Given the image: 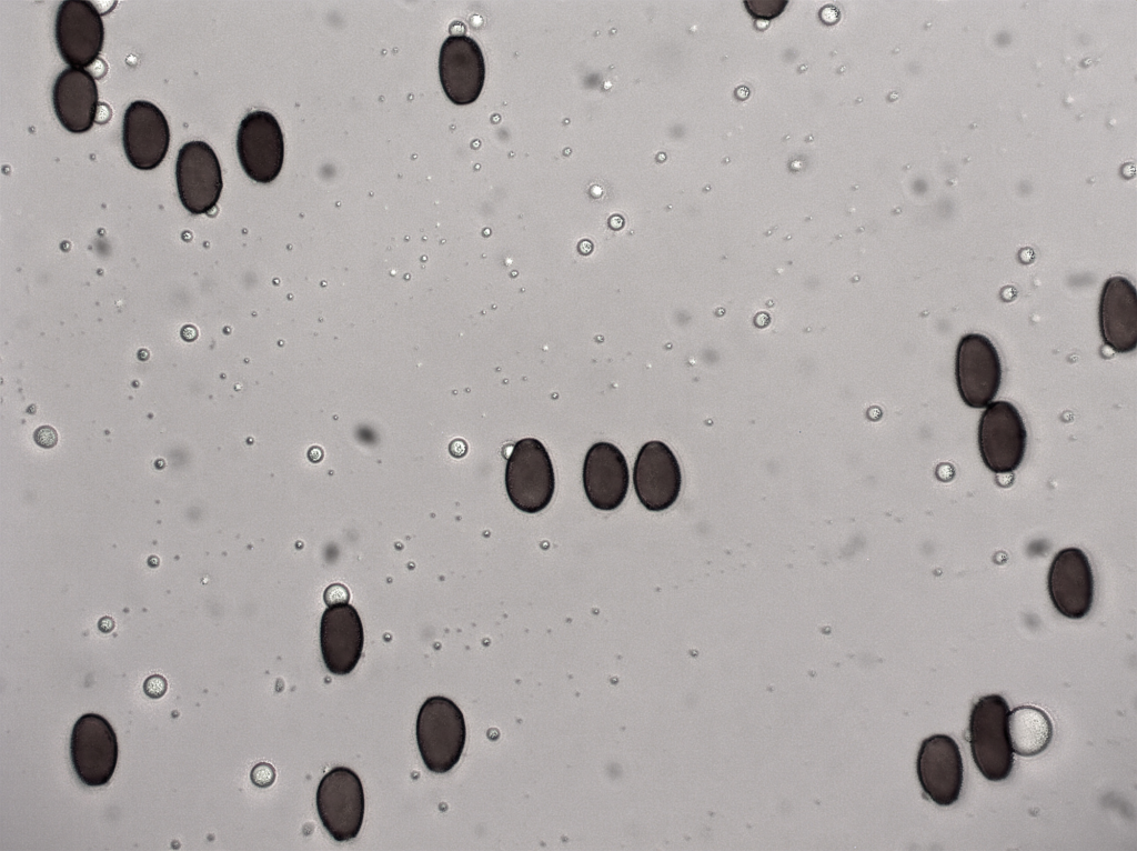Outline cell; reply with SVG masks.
I'll use <instances>...</instances> for the list:
<instances>
[{
    "mask_svg": "<svg viewBox=\"0 0 1137 851\" xmlns=\"http://www.w3.org/2000/svg\"><path fill=\"white\" fill-rule=\"evenodd\" d=\"M1008 714V703L1000 694L979 698L970 711L968 731L973 760L989 781H1003L1013 770Z\"/></svg>",
    "mask_w": 1137,
    "mask_h": 851,
    "instance_id": "6da1fadb",
    "label": "cell"
},
{
    "mask_svg": "<svg viewBox=\"0 0 1137 851\" xmlns=\"http://www.w3.org/2000/svg\"><path fill=\"white\" fill-rule=\"evenodd\" d=\"M416 742L425 767L445 773L459 762L466 740L464 715L449 698H427L416 718Z\"/></svg>",
    "mask_w": 1137,
    "mask_h": 851,
    "instance_id": "7a4b0ae2",
    "label": "cell"
},
{
    "mask_svg": "<svg viewBox=\"0 0 1137 851\" xmlns=\"http://www.w3.org/2000/svg\"><path fill=\"white\" fill-rule=\"evenodd\" d=\"M505 489L513 505L529 514L545 509L554 494L555 474L544 444L535 438L515 442L505 465Z\"/></svg>",
    "mask_w": 1137,
    "mask_h": 851,
    "instance_id": "3957f363",
    "label": "cell"
},
{
    "mask_svg": "<svg viewBox=\"0 0 1137 851\" xmlns=\"http://www.w3.org/2000/svg\"><path fill=\"white\" fill-rule=\"evenodd\" d=\"M977 441L988 470L994 473L1017 470L1027 447V430L1019 410L1009 401L990 402L979 418Z\"/></svg>",
    "mask_w": 1137,
    "mask_h": 851,
    "instance_id": "277c9868",
    "label": "cell"
},
{
    "mask_svg": "<svg viewBox=\"0 0 1137 851\" xmlns=\"http://www.w3.org/2000/svg\"><path fill=\"white\" fill-rule=\"evenodd\" d=\"M955 379L963 402L973 409L986 408L997 396L1003 379L999 352L982 333L964 334L955 354Z\"/></svg>",
    "mask_w": 1137,
    "mask_h": 851,
    "instance_id": "5b68a950",
    "label": "cell"
},
{
    "mask_svg": "<svg viewBox=\"0 0 1137 851\" xmlns=\"http://www.w3.org/2000/svg\"><path fill=\"white\" fill-rule=\"evenodd\" d=\"M322 824L336 841L354 839L364 818V791L359 775L346 767L330 770L316 790Z\"/></svg>",
    "mask_w": 1137,
    "mask_h": 851,
    "instance_id": "8992f818",
    "label": "cell"
},
{
    "mask_svg": "<svg viewBox=\"0 0 1137 851\" xmlns=\"http://www.w3.org/2000/svg\"><path fill=\"white\" fill-rule=\"evenodd\" d=\"M175 181L180 201L190 213H209L223 188L221 166L212 147L201 140L184 143L177 157Z\"/></svg>",
    "mask_w": 1137,
    "mask_h": 851,
    "instance_id": "52a82bcc",
    "label": "cell"
},
{
    "mask_svg": "<svg viewBox=\"0 0 1137 851\" xmlns=\"http://www.w3.org/2000/svg\"><path fill=\"white\" fill-rule=\"evenodd\" d=\"M70 755L82 783L107 784L118 761L117 735L108 720L97 713L81 715L71 732Z\"/></svg>",
    "mask_w": 1137,
    "mask_h": 851,
    "instance_id": "ba28073f",
    "label": "cell"
},
{
    "mask_svg": "<svg viewBox=\"0 0 1137 851\" xmlns=\"http://www.w3.org/2000/svg\"><path fill=\"white\" fill-rule=\"evenodd\" d=\"M54 38L69 67L87 68L100 56L104 26L97 7L87 0H64L57 10Z\"/></svg>",
    "mask_w": 1137,
    "mask_h": 851,
    "instance_id": "9c48e42d",
    "label": "cell"
},
{
    "mask_svg": "<svg viewBox=\"0 0 1137 851\" xmlns=\"http://www.w3.org/2000/svg\"><path fill=\"white\" fill-rule=\"evenodd\" d=\"M237 151L246 176L260 183L273 181L284 159V141L280 123L268 111L248 113L240 122Z\"/></svg>",
    "mask_w": 1137,
    "mask_h": 851,
    "instance_id": "30bf717a",
    "label": "cell"
},
{
    "mask_svg": "<svg viewBox=\"0 0 1137 851\" xmlns=\"http://www.w3.org/2000/svg\"><path fill=\"white\" fill-rule=\"evenodd\" d=\"M1047 590L1061 615L1078 620L1089 613L1095 581L1090 561L1081 549L1065 548L1055 554L1048 570Z\"/></svg>",
    "mask_w": 1137,
    "mask_h": 851,
    "instance_id": "8fae6325",
    "label": "cell"
},
{
    "mask_svg": "<svg viewBox=\"0 0 1137 851\" xmlns=\"http://www.w3.org/2000/svg\"><path fill=\"white\" fill-rule=\"evenodd\" d=\"M122 146L129 163L142 171L158 168L170 146V127L152 102L135 100L123 114Z\"/></svg>",
    "mask_w": 1137,
    "mask_h": 851,
    "instance_id": "7c38bea8",
    "label": "cell"
},
{
    "mask_svg": "<svg viewBox=\"0 0 1137 851\" xmlns=\"http://www.w3.org/2000/svg\"><path fill=\"white\" fill-rule=\"evenodd\" d=\"M633 484L640 502L650 511H663L675 503L682 473L666 443L653 440L641 447L634 463Z\"/></svg>",
    "mask_w": 1137,
    "mask_h": 851,
    "instance_id": "4fadbf2b",
    "label": "cell"
},
{
    "mask_svg": "<svg viewBox=\"0 0 1137 851\" xmlns=\"http://www.w3.org/2000/svg\"><path fill=\"white\" fill-rule=\"evenodd\" d=\"M918 781L925 794L938 805H952L963 787V759L956 741L947 734H933L919 748L916 761Z\"/></svg>",
    "mask_w": 1137,
    "mask_h": 851,
    "instance_id": "5bb4252c",
    "label": "cell"
},
{
    "mask_svg": "<svg viewBox=\"0 0 1137 851\" xmlns=\"http://www.w3.org/2000/svg\"><path fill=\"white\" fill-rule=\"evenodd\" d=\"M439 74L444 93L454 104L474 102L485 79V62L479 43L464 34L447 37L440 50Z\"/></svg>",
    "mask_w": 1137,
    "mask_h": 851,
    "instance_id": "9a60e30c",
    "label": "cell"
},
{
    "mask_svg": "<svg viewBox=\"0 0 1137 851\" xmlns=\"http://www.w3.org/2000/svg\"><path fill=\"white\" fill-rule=\"evenodd\" d=\"M363 643L362 622L353 605L340 602L324 610L320 624V644L324 664L331 673H351L360 661Z\"/></svg>",
    "mask_w": 1137,
    "mask_h": 851,
    "instance_id": "2e32d148",
    "label": "cell"
},
{
    "mask_svg": "<svg viewBox=\"0 0 1137 851\" xmlns=\"http://www.w3.org/2000/svg\"><path fill=\"white\" fill-rule=\"evenodd\" d=\"M1098 323L1101 340L1116 353L1137 347V291L1123 276L1108 278L1100 292Z\"/></svg>",
    "mask_w": 1137,
    "mask_h": 851,
    "instance_id": "e0dca14e",
    "label": "cell"
},
{
    "mask_svg": "<svg viewBox=\"0 0 1137 851\" xmlns=\"http://www.w3.org/2000/svg\"><path fill=\"white\" fill-rule=\"evenodd\" d=\"M582 478L588 502L598 510L616 509L627 494L628 465L622 451L613 443L601 441L591 445L584 459Z\"/></svg>",
    "mask_w": 1137,
    "mask_h": 851,
    "instance_id": "ac0fdd59",
    "label": "cell"
},
{
    "mask_svg": "<svg viewBox=\"0 0 1137 851\" xmlns=\"http://www.w3.org/2000/svg\"><path fill=\"white\" fill-rule=\"evenodd\" d=\"M52 106L67 131L81 134L91 130L99 106L94 77L84 68L68 67L62 70L52 87Z\"/></svg>",
    "mask_w": 1137,
    "mask_h": 851,
    "instance_id": "d6986e66",
    "label": "cell"
},
{
    "mask_svg": "<svg viewBox=\"0 0 1137 851\" xmlns=\"http://www.w3.org/2000/svg\"><path fill=\"white\" fill-rule=\"evenodd\" d=\"M1008 733L1016 754L1034 757L1049 745L1053 739V723L1042 709L1020 705L1009 711Z\"/></svg>",
    "mask_w": 1137,
    "mask_h": 851,
    "instance_id": "ffe728a7",
    "label": "cell"
},
{
    "mask_svg": "<svg viewBox=\"0 0 1137 851\" xmlns=\"http://www.w3.org/2000/svg\"><path fill=\"white\" fill-rule=\"evenodd\" d=\"M747 11L756 19H773L781 14L786 4V0H757V1H744Z\"/></svg>",
    "mask_w": 1137,
    "mask_h": 851,
    "instance_id": "44dd1931",
    "label": "cell"
},
{
    "mask_svg": "<svg viewBox=\"0 0 1137 851\" xmlns=\"http://www.w3.org/2000/svg\"><path fill=\"white\" fill-rule=\"evenodd\" d=\"M168 688V682L164 677L160 674H152L148 677L143 683L144 693L152 699L161 698Z\"/></svg>",
    "mask_w": 1137,
    "mask_h": 851,
    "instance_id": "7402d4cb",
    "label": "cell"
},
{
    "mask_svg": "<svg viewBox=\"0 0 1137 851\" xmlns=\"http://www.w3.org/2000/svg\"><path fill=\"white\" fill-rule=\"evenodd\" d=\"M274 769L265 762L258 763L251 771V780L258 787H268L274 780Z\"/></svg>",
    "mask_w": 1137,
    "mask_h": 851,
    "instance_id": "603a6c76",
    "label": "cell"
},
{
    "mask_svg": "<svg viewBox=\"0 0 1137 851\" xmlns=\"http://www.w3.org/2000/svg\"><path fill=\"white\" fill-rule=\"evenodd\" d=\"M34 441L38 445L50 449L57 444V431L50 426H41L34 431Z\"/></svg>",
    "mask_w": 1137,
    "mask_h": 851,
    "instance_id": "cb8c5ba5",
    "label": "cell"
},
{
    "mask_svg": "<svg viewBox=\"0 0 1137 851\" xmlns=\"http://www.w3.org/2000/svg\"><path fill=\"white\" fill-rule=\"evenodd\" d=\"M818 16L825 24L829 26L836 23L839 20L841 12L834 6H825L819 10Z\"/></svg>",
    "mask_w": 1137,
    "mask_h": 851,
    "instance_id": "d4e9b609",
    "label": "cell"
},
{
    "mask_svg": "<svg viewBox=\"0 0 1137 851\" xmlns=\"http://www.w3.org/2000/svg\"><path fill=\"white\" fill-rule=\"evenodd\" d=\"M181 336L184 340L192 341L197 338V330L191 326L184 327L181 331Z\"/></svg>",
    "mask_w": 1137,
    "mask_h": 851,
    "instance_id": "484cf974",
    "label": "cell"
},
{
    "mask_svg": "<svg viewBox=\"0 0 1137 851\" xmlns=\"http://www.w3.org/2000/svg\"><path fill=\"white\" fill-rule=\"evenodd\" d=\"M99 628L103 632H110L113 629V620L111 618H102L99 622Z\"/></svg>",
    "mask_w": 1137,
    "mask_h": 851,
    "instance_id": "4316f807",
    "label": "cell"
}]
</instances>
